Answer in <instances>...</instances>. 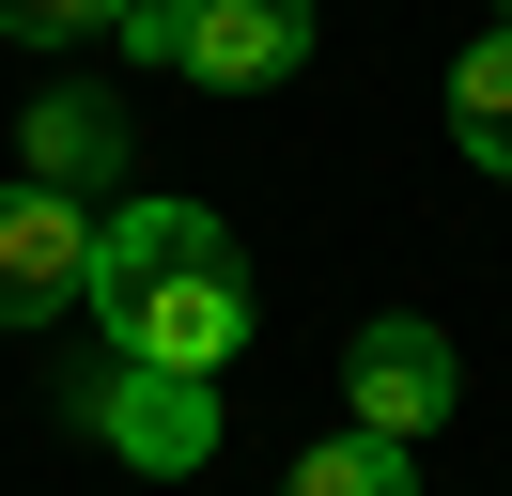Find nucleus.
Instances as JSON below:
<instances>
[{
    "mask_svg": "<svg viewBox=\"0 0 512 496\" xmlns=\"http://www.w3.org/2000/svg\"><path fill=\"white\" fill-rule=\"evenodd\" d=\"M94 310L140 372H233L249 341V264L202 202H109L94 217Z\"/></svg>",
    "mask_w": 512,
    "mask_h": 496,
    "instance_id": "nucleus-1",
    "label": "nucleus"
},
{
    "mask_svg": "<svg viewBox=\"0 0 512 496\" xmlns=\"http://www.w3.org/2000/svg\"><path fill=\"white\" fill-rule=\"evenodd\" d=\"M63 310H94V202L0 186V326H63Z\"/></svg>",
    "mask_w": 512,
    "mask_h": 496,
    "instance_id": "nucleus-2",
    "label": "nucleus"
},
{
    "mask_svg": "<svg viewBox=\"0 0 512 496\" xmlns=\"http://www.w3.org/2000/svg\"><path fill=\"white\" fill-rule=\"evenodd\" d=\"M78 419H94L140 481H187V465L218 450V372H140V357H125V372L78 388Z\"/></svg>",
    "mask_w": 512,
    "mask_h": 496,
    "instance_id": "nucleus-3",
    "label": "nucleus"
},
{
    "mask_svg": "<svg viewBox=\"0 0 512 496\" xmlns=\"http://www.w3.org/2000/svg\"><path fill=\"white\" fill-rule=\"evenodd\" d=\"M342 388H357V434H388V450H419V434L450 419V341L419 326V310H388V326H357V357H342Z\"/></svg>",
    "mask_w": 512,
    "mask_h": 496,
    "instance_id": "nucleus-4",
    "label": "nucleus"
},
{
    "mask_svg": "<svg viewBox=\"0 0 512 496\" xmlns=\"http://www.w3.org/2000/svg\"><path fill=\"white\" fill-rule=\"evenodd\" d=\"M311 62V0H187V31H171V78L202 93H264Z\"/></svg>",
    "mask_w": 512,
    "mask_h": 496,
    "instance_id": "nucleus-5",
    "label": "nucleus"
},
{
    "mask_svg": "<svg viewBox=\"0 0 512 496\" xmlns=\"http://www.w3.org/2000/svg\"><path fill=\"white\" fill-rule=\"evenodd\" d=\"M109 171H125V124H109V93H47V109H32V171H16V186H63V202H94Z\"/></svg>",
    "mask_w": 512,
    "mask_h": 496,
    "instance_id": "nucleus-6",
    "label": "nucleus"
},
{
    "mask_svg": "<svg viewBox=\"0 0 512 496\" xmlns=\"http://www.w3.org/2000/svg\"><path fill=\"white\" fill-rule=\"evenodd\" d=\"M450 140H466L481 171L512 186V31H481V47L450 62Z\"/></svg>",
    "mask_w": 512,
    "mask_h": 496,
    "instance_id": "nucleus-7",
    "label": "nucleus"
},
{
    "mask_svg": "<svg viewBox=\"0 0 512 496\" xmlns=\"http://www.w3.org/2000/svg\"><path fill=\"white\" fill-rule=\"evenodd\" d=\"M280 496H419V465H404V450H388V434H357V419H342V434H326V450H311V465H295V481H280Z\"/></svg>",
    "mask_w": 512,
    "mask_h": 496,
    "instance_id": "nucleus-8",
    "label": "nucleus"
},
{
    "mask_svg": "<svg viewBox=\"0 0 512 496\" xmlns=\"http://www.w3.org/2000/svg\"><path fill=\"white\" fill-rule=\"evenodd\" d=\"M109 16H125V0H0L16 47H63V31H109Z\"/></svg>",
    "mask_w": 512,
    "mask_h": 496,
    "instance_id": "nucleus-9",
    "label": "nucleus"
},
{
    "mask_svg": "<svg viewBox=\"0 0 512 496\" xmlns=\"http://www.w3.org/2000/svg\"><path fill=\"white\" fill-rule=\"evenodd\" d=\"M497 31H512V16H497Z\"/></svg>",
    "mask_w": 512,
    "mask_h": 496,
    "instance_id": "nucleus-10",
    "label": "nucleus"
}]
</instances>
